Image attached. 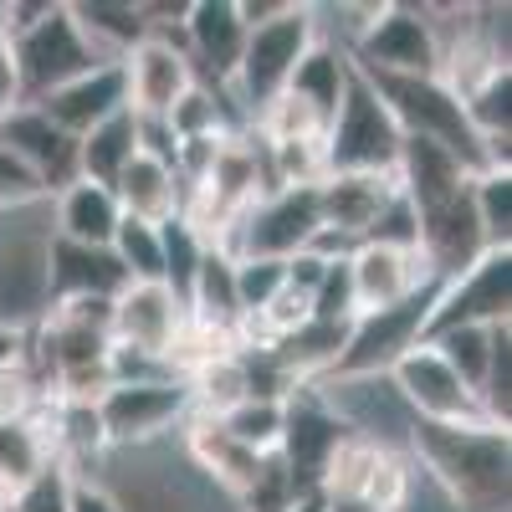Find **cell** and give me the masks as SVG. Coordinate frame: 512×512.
<instances>
[{
	"mask_svg": "<svg viewBox=\"0 0 512 512\" xmlns=\"http://www.w3.org/2000/svg\"><path fill=\"white\" fill-rule=\"evenodd\" d=\"M410 461L466 512H507L512 441L497 425H415Z\"/></svg>",
	"mask_w": 512,
	"mask_h": 512,
	"instance_id": "cell-1",
	"label": "cell"
},
{
	"mask_svg": "<svg viewBox=\"0 0 512 512\" xmlns=\"http://www.w3.org/2000/svg\"><path fill=\"white\" fill-rule=\"evenodd\" d=\"M52 195L0 210V328L31 333L52 313Z\"/></svg>",
	"mask_w": 512,
	"mask_h": 512,
	"instance_id": "cell-2",
	"label": "cell"
},
{
	"mask_svg": "<svg viewBox=\"0 0 512 512\" xmlns=\"http://www.w3.org/2000/svg\"><path fill=\"white\" fill-rule=\"evenodd\" d=\"M313 41H318V31H313V6L308 0H292L277 21L246 31L241 62H236V72L226 82V98L236 103L246 128H256V118L287 93V82H292L297 62H303V52L313 47Z\"/></svg>",
	"mask_w": 512,
	"mask_h": 512,
	"instance_id": "cell-3",
	"label": "cell"
},
{
	"mask_svg": "<svg viewBox=\"0 0 512 512\" xmlns=\"http://www.w3.org/2000/svg\"><path fill=\"white\" fill-rule=\"evenodd\" d=\"M364 82L379 93V103L390 108V118L400 123L405 139L441 144L446 154H456L466 169H472V175H482V169H512V164L492 159V149L477 139V128L466 123L461 98L446 88L441 77H364Z\"/></svg>",
	"mask_w": 512,
	"mask_h": 512,
	"instance_id": "cell-4",
	"label": "cell"
},
{
	"mask_svg": "<svg viewBox=\"0 0 512 512\" xmlns=\"http://www.w3.org/2000/svg\"><path fill=\"white\" fill-rule=\"evenodd\" d=\"M98 425L108 451H134V446H154L185 431V420L195 415L190 405V384L180 374L164 379H118L93 400Z\"/></svg>",
	"mask_w": 512,
	"mask_h": 512,
	"instance_id": "cell-5",
	"label": "cell"
},
{
	"mask_svg": "<svg viewBox=\"0 0 512 512\" xmlns=\"http://www.w3.org/2000/svg\"><path fill=\"white\" fill-rule=\"evenodd\" d=\"M400 144H405L400 123L379 103V93L354 72L349 93L323 134V169L328 175H395Z\"/></svg>",
	"mask_w": 512,
	"mask_h": 512,
	"instance_id": "cell-6",
	"label": "cell"
},
{
	"mask_svg": "<svg viewBox=\"0 0 512 512\" xmlns=\"http://www.w3.org/2000/svg\"><path fill=\"white\" fill-rule=\"evenodd\" d=\"M313 236H318V185H297L251 200L226 231L221 251L231 262H292V256L308 251Z\"/></svg>",
	"mask_w": 512,
	"mask_h": 512,
	"instance_id": "cell-7",
	"label": "cell"
},
{
	"mask_svg": "<svg viewBox=\"0 0 512 512\" xmlns=\"http://www.w3.org/2000/svg\"><path fill=\"white\" fill-rule=\"evenodd\" d=\"M364 77H441V36L425 6H374L349 47Z\"/></svg>",
	"mask_w": 512,
	"mask_h": 512,
	"instance_id": "cell-8",
	"label": "cell"
},
{
	"mask_svg": "<svg viewBox=\"0 0 512 512\" xmlns=\"http://www.w3.org/2000/svg\"><path fill=\"white\" fill-rule=\"evenodd\" d=\"M308 390L338 415V425H344L349 436H359V441H369L379 451L410 456L415 415L405 410L390 374H323V379L308 384Z\"/></svg>",
	"mask_w": 512,
	"mask_h": 512,
	"instance_id": "cell-9",
	"label": "cell"
},
{
	"mask_svg": "<svg viewBox=\"0 0 512 512\" xmlns=\"http://www.w3.org/2000/svg\"><path fill=\"white\" fill-rule=\"evenodd\" d=\"M98 62L103 57L88 47V36L77 31V21H72V11L62 6V0H52V11L11 41V67H16L21 103L47 98L52 88H62V82H72L82 72H93Z\"/></svg>",
	"mask_w": 512,
	"mask_h": 512,
	"instance_id": "cell-10",
	"label": "cell"
},
{
	"mask_svg": "<svg viewBox=\"0 0 512 512\" xmlns=\"http://www.w3.org/2000/svg\"><path fill=\"white\" fill-rule=\"evenodd\" d=\"M436 287H441V282L400 297V303H390V308L359 313V318L349 323L344 354H338L333 374H390L410 349H420V344H425V323H431Z\"/></svg>",
	"mask_w": 512,
	"mask_h": 512,
	"instance_id": "cell-11",
	"label": "cell"
},
{
	"mask_svg": "<svg viewBox=\"0 0 512 512\" xmlns=\"http://www.w3.org/2000/svg\"><path fill=\"white\" fill-rule=\"evenodd\" d=\"M512 323V246H487L461 277L436 287L425 338L446 328H497Z\"/></svg>",
	"mask_w": 512,
	"mask_h": 512,
	"instance_id": "cell-12",
	"label": "cell"
},
{
	"mask_svg": "<svg viewBox=\"0 0 512 512\" xmlns=\"http://www.w3.org/2000/svg\"><path fill=\"white\" fill-rule=\"evenodd\" d=\"M390 384L400 390V400L415 415V425H492L482 400H477V390L431 344L410 349L390 369Z\"/></svg>",
	"mask_w": 512,
	"mask_h": 512,
	"instance_id": "cell-13",
	"label": "cell"
},
{
	"mask_svg": "<svg viewBox=\"0 0 512 512\" xmlns=\"http://www.w3.org/2000/svg\"><path fill=\"white\" fill-rule=\"evenodd\" d=\"M185 328H190V313L164 282H128L108 308V338L113 344L134 349V354H149V359H164V364H169V354H175V344L185 338Z\"/></svg>",
	"mask_w": 512,
	"mask_h": 512,
	"instance_id": "cell-14",
	"label": "cell"
},
{
	"mask_svg": "<svg viewBox=\"0 0 512 512\" xmlns=\"http://www.w3.org/2000/svg\"><path fill=\"white\" fill-rule=\"evenodd\" d=\"M349 441V431L338 425V415L308 390V384H297V390L287 395V420H282V466H287V477H292V492L303 497V492H323V472H328V461L333 451Z\"/></svg>",
	"mask_w": 512,
	"mask_h": 512,
	"instance_id": "cell-15",
	"label": "cell"
},
{
	"mask_svg": "<svg viewBox=\"0 0 512 512\" xmlns=\"http://www.w3.org/2000/svg\"><path fill=\"white\" fill-rule=\"evenodd\" d=\"M123 82H128V113L169 118V108L195 88V67L180 47V26L144 36L139 47L123 57Z\"/></svg>",
	"mask_w": 512,
	"mask_h": 512,
	"instance_id": "cell-16",
	"label": "cell"
},
{
	"mask_svg": "<svg viewBox=\"0 0 512 512\" xmlns=\"http://www.w3.org/2000/svg\"><path fill=\"white\" fill-rule=\"evenodd\" d=\"M0 149L16 154L47 195L77 180V139H67L36 103H16L0 113Z\"/></svg>",
	"mask_w": 512,
	"mask_h": 512,
	"instance_id": "cell-17",
	"label": "cell"
},
{
	"mask_svg": "<svg viewBox=\"0 0 512 512\" xmlns=\"http://www.w3.org/2000/svg\"><path fill=\"white\" fill-rule=\"evenodd\" d=\"M180 47L195 67V82L205 88H226L241 47H246V26L236 16V0H190L185 21H180Z\"/></svg>",
	"mask_w": 512,
	"mask_h": 512,
	"instance_id": "cell-18",
	"label": "cell"
},
{
	"mask_svg": "<svg viewBox=\"0 0 512 512\" xmlns=\"http://www.w3.org/2000/svg\"><path fill=\"white\" fill-rule=\"evenodd\" d=\"M431 267L425 256L410 251V246H384V241H364L354 256H349V287H354V308L359 313H374V308H390L400 297L431 287Z\"/></svg>",
	"mask_w": 512,
	"mask_h": 512,
	"instance_id": "cell-19",
	"label": "cell"
},
{
	"mask_svg": "<svg viewBox=\"0 0 512 512\" xmlns=\"http://www.w3.org/2000/svg\"><path fill=\"white\" fill-rule=\"evenodd\" d=\"M36 108L47 113L67 139L93 134L98 123H108L113 113L128 108V82H123V62H98L93 72H82L62 88H52L47 98H36Z\"/></svg>",
	"mask_w": 512,
	"mask_h": 512,
	"instance_id": "cell-20",
	"label": "cell"
},
{
	"mask_svg": "<svg viewBox=\"0 0 512 512\" xmlns=\"http://www.w3.org/2000/svg\"><path fill=\"white\" fill-rule=\"evenodd\" d=\"M395 200H400L395 175H323L318 180V226L364 246Z\"/></svg>",
	"mask_w": 512,
	"mask_h": 512,
	"instance_id": "cell-21",
	"label": "cell"
},
{
	"mask_svg": "<svg viewBox=\"0 0 512 512\" xmlns=\"http://www.w3.org/2000/svg\"><path fill=\"white\" fill-rule=\"evenodd\" d=\"M47 282H52V303H113L128 287V272L113 262V251L52 241Z\"/></svg>",
	"mask_w": 512,
	"mask_h": 512,
	"instance_id": "cell-22",
	"label": "cell"
},
{
	"mask_svg": "<svg viewBox=\"0 0 512 512\" xmlns=\"http://www.w3.org/2000/svg\"><path fill=\"white\" fill-rule=\"evenodd\" d=\"M118 221H123L118 195L93 185V180H72V185H62L52 195V226H57V241H67V246L108 251Z\"/></svg>",
	"mask_w": 512,
	"mask_h": 512,
	"instance_id": "cell-23",
	"label": "cell"
},
{
	"mask_svg": "<svg viewBox=\"0 0 512 512\" xmlns=\"http://www.w3.org/2000/svg\"><path fill=\"white\" fill-rule=\"evenodd\" d=\"M113 195H118L123 216L149 221V226H164V221L180 216L185 185H180V175H175V164H159V159H149V154H134V159H128V169L118 175Z\"/></svg>",
	"mask_w": 512,
	"mask_h": 512,
	"instance_id": "cell-24",
	"label": "cell"
},
{
	"mask_svg": "<svg viewBox=\"0 0 512 512\" xmlns=\"http://www.w3.org/2000/svg\"><path fill=\"white\" fill-rule=\"evenodd\" d=\"M41 405L26 410V415H0V502H11V492H21L36 472H47L57 461Z\"/></svg>",
	"mask_w": 512,
	"mask_h": 512,
	"instance_id": "cell-25",
	"label": "cell"
},
{
	"mask_svg": "<svg viewBox=\"0 0 512 512\" xmlns=\"http://www.w3.org/2000/svg\"><path fill=\"white\" fill-rule=\"evenodd\" d=\"M67 11H72L77 31L88 36V47L103 62H123L149 36L144 0H77V6H67Z\"/></svg>",
	"mask_w": 512,
	"mask_h": 512,
	"instance_id": "cell-26",
	"label": "cell"
},
{
	"mask_svg": "<svg viewBox=\"0 0 512 512\" xmlns=\"http://www.w3.org/2000/svg\"><path fill=\"white\" fill-rule=\"evenodd\" d=\"M349 77H354L349 52L328 47V41H313V47L303 52V62H297L292 82H287V98L313 108L323 118V128H328L333 113H338V103H344V93H349Z\"/></svg>",
	"mask_w": 512,
	"mask_h": 512,
	"instance_id": "cell-27",
	"label": "cell"
},
{
	"mask_svg": "<svg viewBox=\"0 0 512 512\" xmlns=\"http://www.w3.org/2000/svg\"><path fill=\"white\" fill-rule=\"evenodd\" d=\"M134 154H139V128H134V113L123 108L108 123H98L93 134L77 139V180H93V185L113 190Z\"/></svg>",
	"mask_w": 512,
	"mask_h": 512,
	"instance_id": "cell-28",
	"label": "cell"
},
{
	"mask_svg": "<svg viewBox=\"0 0 512 512\" xmlns=\"http://www.w3.org/2000/svg\"><path fill=\"white\" fill-rule=\"evenodd\" d=\"M221 420V431L231 436V441H241L246 451H256V456H272L277 446H282V420H287V400L282 395H246V400H236L226 415H216Z\"/></svg>",
	"mask_w": 512,
	"mask_h": 512,
	"instance_id": "cell-29",
	"label": "cell"
},
{
	"mask_svg": "<svg viewBox=\"0 0 512 512\" xmlns=\"http://www.w3.org/2000/svg\"><path fill=\"white\" fill-rule=\"evenodd\" d=\"M108 251H113V262L128 272V282H164V236H159V226L123 216Z\"/></svg>",
	"mask_w": 512,
	"mask_h": 512,
	"instance_id": "cell-30",
	"label": "cell"
},
{
	"mask_svg": "<svg viewBox=\"0 0 512 512\" xmlns=\"http://www.w3.org/2000/svg\"><path fill=\"white\" fill-rule=\"evenodd\" d=\"M502 328V323H497ZM497 328H446L436 338H425L472 390H482V379H487V364H492V344H497Z\"/></svg>",
	"mask_w": 512,
	"mask_h": 512,
	"instance_id": "cell-31",
	"label": "cell"
},
{
	"mask_svg": "<svg viewBox=\"0 0 512 512\" xmlns=\"http://www.w3.org/2000/svg\"><path fill=\"white\" fill-rule=\"evenodd\" d=\"M472 210H477L487 246H512V169L472 175Z\"/></svg>",
	"mask_w": 512,
	"mask_h": 512,
	"instance_id": "cell-32",
	"label": "cell"
},
{
	"mask_svg": "<svg viewBox=\"0 0 512 512\" xmlns=\"http://www.w3.org/2000/svg\"><path fill=\"white\" fill-rule=\"evenodd\" d=\"M72 502V466L52 461L47 472H36L21 492H11L6 512H67Z\"/></svg>",
	"mask_w": 512,
	"mask_h": 512,
	"instance_id": "cell-33",
	"label": "cell"
},
{
	"mask_svg": "<svg viewBox=\"0 0 512 512\" xmlns=\"http://www.w3.org/2000/svg\"><path fill=\"white\" fill-rule=\"evenodd\" d=\"M282 287H287V262H236V303L246 323L267 313V303Z\"/></svg>",
	"mask_w": 512,
	"mask_h": 512,
	"instance_id": "cell-34",
	"label": "cell"
},
{
	"mask_svg": "<svg viewBox=\"0 0 512 512\" xmlns=\"http://www.w3.org/2000/svg\"><path fill=\"white\" fill-rule=\"evenodd\" d=\"M26 200H47V190H41V180L31 175V169L0 149V210H11V205H26Z\"/></svg>",
	"mask_w": 512,
	"mask_h": 512,
	"instance_id": "cell-35",
	"label": "cell"
},
{
	"mask_svg": "<svg viewBox=\"0 0 512 512\" xmlns=\"http://www.w3.org/2000/svg\"><path fill=\"white\" fill-rule=\"evenodd\" d=\"M67 512H123V507H118V497L103 482L72 472V502H67Z\"/></svg>",
	"mask_w": 512,
	"mask_h": 512,
	"instance_id": "cell-36",
	"label": "cell"
},
{
	"mask_svg": "<svg viewBox=\"0 0 512 512\" xmlns=\"http://www.w3.org/2000/svg\"><path fill=\"white\" fill-rule=\"evenodd\" d=\"M26 338L31 333H21V328H0V379L26 369Z\"/></svg>",
	"mask_w": 512,
	"mask_h": 512,
	"instance_id": "cell-37",
	"label": "cell"
},
{
	"mask_svg": "<svg viewBox=\"0 0 512 512\" xmlns=\"http://www.w3.org/2000/svg\"><path fill=\"white\" fill-rule=\"evenodd\" d=\"M21 103V88H16V67H11V41L0 36V113Z\"/></svg>",
	"mask_w": 512,
	"mask_h": 512,
	"instance_id": "cell-38",
	"label": "cell"
},
{
	"mask_svg": "<svg viewBox=\"0 0 512 512\" xmlns=\"http://www.w3.org/2000/svg\"><path fill=\"white\" fill-rule=\"evenodd\" d=\"M287 512H323V492H303V497H292Z\"/></svg>",
	"mask_w": 512,
	"mask_h": 512,
	"instance_id": "cell-39",
	"label": "cell"
},
{
	"mask_svg": "<svg viewBox=\"0 0 512 512\" xmlns=\"http://www.w3.org/2000/svg\"><path fill=\"white\" fill-rule=\"evenodd\" d=\"M323 512H374L364 502H344V497H323Z\"/></svg>",
	"mask_w": 512,
	"mask_h": 512,
	"instance_id": "cell-40",
	"label": "cell"
},
{
	"mask_svg": "<svg viewBox=\"0 0 512 512\" xmlns=\"http://www.w3.org/2000/svg\"><path fill=\"white\" fill-rule=\"evenodd\" d=\"M0 512H6V502H0Z\"/></svg>",
	"mask_w": 512,
	"mask_h": 512,
	"instance_id": "cell-41",
	"label": "cell"
}]
</instances>
